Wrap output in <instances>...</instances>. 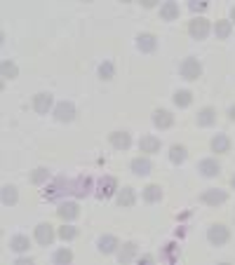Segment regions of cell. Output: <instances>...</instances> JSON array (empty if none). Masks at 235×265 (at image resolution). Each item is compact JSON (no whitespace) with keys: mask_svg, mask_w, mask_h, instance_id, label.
Returning <instances> with one entry per match:
<instances>
[{"mask_svg":"<svg viewBox=\"0 0 235 265\" xmlns=\"http://www.w3.org/2000/svg\"><path fill=\"white\" fill-rule=\"evenodd\" d=\"M139 263H144V265H146V263H156V256L146 254V256H141V258H139Z\"/></svg>","mask_w":235,"mask_h":265,"instance_id":"obj_37","label":"cell"},{"mask_svg":"<svg viewBox=\"0 0 235 265\" xmlns=\"http://www.w3.org/2000/svg\"><path fill=\"white\" fill-rule=\"evenodd\" d=\"M207 240H210V244H214V247H224V244L230 240V230H228L226 226H221V223H214V226L207 228Z\"/></svg>","mask_w":235,"mask_h":265,"instance_id":"obj_2","label":"cell"},{"mask_svg":"<svg viewBox=\"0 0 235 265\" xmlns=\"http://www.w3.org/2000/svg\"><path fill=\"white\" fill-rule=\"evenodd\" d=\"M54 117L56 122H73L76 120V106L70 101H62L54 106Z\"/></svg>","mask_w":235,"mask_h":265,"instance_id":"obj_5","label":"cell"},{"mask_svg":"<svg viewBox=\"0 0 235 265\" xmlns=\"http://www.w3.org/2000/svg\"><path fill=\"white\" fill-rule=\"evenodd\" d=\"M186 157H188V150H186V146H172L170 148V160H172L174 164H181V162H186Z\"/></svg>","mask_w":235,"mask_h":265,"instance_id":"obj_29","label":"cell"},{"mask_svg":"<svg viewBox=\"0 0 235 265\" xmlns=\"http://www.w3.org/2000/svg\"><path fill=\"white\" fill-rule=\"evenodd\" d=\"M228 117L235 122V106H230V108H228Z\"/></svg>","mask_w":235,"mask_h":265,"instance_id":"obj_40","label":"cell"},{"mask_svg":"<svg viewBox=\"0 0 235 265\" xmlns=\"http://www.w3.org/2000/svg\"><path fill=\"white\" fill-rule=\"evenodd\" d=\"M188 7L193 9V12H204V9H207V0H190Z\"/></svg>","mask_w":235,"mask_h":265,"instance_id":"obj_35","label":"cell"},{"mask_svg":"<svg viewBox=\"0 0 235 265\" xmlns=\"http://www.w3.org/2000/svg\"><path fill=\"white\" fill-rule=\"evenodd\" d=\"M144 200H146V202H150V204L160 202V200H162V188L158 186V183L146 186V188H144Z\"/></svg>","mask_w":235,"mask_h":265,"instance_id":"obj_21","label":"cell"},{"mask_svg":"<svg viewBox=\"0 0 235 265\" xmlns=\"http://www.w3.org/2000/svg\"><path fill=\"white\" fill-rule=\"evenodd\" d=\"M59 237H62L64 242H70V240L78 237V228L76 226H62L59 228Z\"/></svg>","mask_w":235,"mask_h":265,"instance_id":"obj_32","label":"cell"},{"mask_svg":"<svg viewBox=\"0 0 235 265\" xmlns=\"http://www.w3.org/2000/svg\"><path fill=\"white\" fill-rule=\"evenodd\" d=\"M130 169H132L136 176H148L153 172V162H150L148 157H134L132 162H130Z\"/></svg>","mask_w":235,"mask_h":265,"instance_id":"obj_13","label":"cell"},{"mask_svg":"<svg viewBox=\"0 0 235 265\" xmlns=\"http://www.w3.org/2000/svg\"><path fill=\"white\" fill-rule=\"evenodd\" d=\"M139 148L141 153H158L160 150V139H156V136H141Z\"/></svg>","mask_w":235,"mask_h":265,"instance_id":"obj_27","label":"cell"},{"mask_svg":"<svg viewBox=\"0 0 235 265\" xmlns=\"http://www.w3.org/2000/svg\"><path fill=\"white\" fill-rule=\"evenodd\" d=\"M230 186H233V188H235V176H233V179H230Z\"/></svg>","mask_w":235,"mask_h":265,"instance_id":"obj_42","label":"cell"},{"mask_svg":"<svg viewBox=\"0 0 235 265\" xmlns=\"http://www.w3.org/2000/svg\"><path fill=\"white\" fill-rule=\"evenodd\" d=\"M156 2H158V0H141V5H144V7H146V9L156 7Z\"/></svg>","mask_w":235,"mask_h":265,"instance_id":"obj_38","label":"cell"},{"mask_svg":"<svg viewBox=\"0 0 235 265\" xmlns=\"http://www.w3.org/2000/svg\"><path fill=\"white\" fill-rule=\"evenodd\" d=\"M52 261H54L56 265H68L70 261H73V251L64 247V249H59V251L54 254V256H52Z\"/></svg>","mask_w":235,"mask_h":265,"instance_id":"obj_30","label":"cell"},{"mask_svg":"<svg viewBox=\"0 0 235 265\" xmlns=\"http://www.w3.org/2000/svg\"><path fill=\"white\" fill-rule=\"evenodd\" d=\"M70 186H73V183H68L64 176H59V179H54V183H52V186H47L45 197H56L62 190H70Z\"/></svg>","mask_w":235,"mask_h":265,"instance_id":"obj_19","label":"cell"},{"mask_svg":"<svg viewBox=\"0 0 235 265\" xmlns=\"http://www.w3.org/2000/svg\"><path fill=\"white\" fill-rule=\"evenodd\" d=\"M36 242H38L40 247H50V244L54 242V230H52L50 223H40V226L36 228Z\"/></svg>","mask_w":235,"mask_h":265,"instance_id":"obj_10","label":"cell"},{"mask_svg":"<svg viewBox=\"0 0 235 265\" xmlns=\"http://www.w3.org/2000/svg\"><path fill=\"white\" fill-rule=\"evenodd\" d=\"M50 179V172H47L45 167H38V169H33L31 174V181L36 183V186H40V183H45V181Z\"/></svg>","mask_w":235,"mask_h":265,"instance_id":"obj_34","label":"cell"},{"mask_svg":"<svg viewBox=\"0 0 235 265\" xmlns=\"http://www.w3.org/2000/svg\"><path fill=\"white\" fill-rule=\"evenodd\" d=\"M31 258H16V265H31Z\"/></svg>","mask_w":235,"mask_h":265,"instance_id":"obj_39","label":"cell"},{"mask_svg":"<svg viewBox=\"0 0 235 265\" xmlns=\"http://www.w3.org/2000/svg\"><path fill=\"white\" fill-rule=\"evenodd\" d=\"M31 247V240L26 237V235H14L12 240H10V249L16 251V254H24V251H28Z\"/></svg>","mask_w":235,"mask_h":265,"instance_id":"obj_22","label":"cell"},{"mask_svg":"<svg viewBox=\"0 0 235 265\" xmlns=\"http://www.w3.org/2000/svg\"><path fill=\"white\" fill-rule=\"evenodd\" d=\"M16 200H19V193H16L14 186L2 188V204H16Z\"/></svg>","mask_w":235,"mask_h":265,"instance_id":"obj_31","label":"cell"},{"mask_svg":"<svg viewBox=\"0 0 235 265\" xmlns=\"http://www.w3.org/2000/svg\"><path fill=\"white\" fill-rule=\"evenodd\" d=\"M0 75H2V78L5 80H12V78H16V75H19V68H16V63L14 61H10V59H2V61H0Z\"/></svg>","mask_w":235,"mask_h":265,"instance_id":"obj_28","label":"cell"},{"mask_svg":"<svg viewBox=\"0 0 235 265\" xmlns=\"http://www.w3.org/2000/svg\"><path fill=\"white\" fill-rule=\"evenodd\" d=\"M99 78H102V80H113V78H116V68H113V63L104 61L102 66H99Z\"/></svg>","mask_w":235,"mask_h":265,"instance_id":"obj_33","label":"cell"},{"mask_svg":"<svg viewBox=\"0 0 235 265\" xmlns=\"http://www.w3.org/2000/svg\"><path fill=\"white\" fill-rule=\"evenodd\" d=\"M150 120H153V125H156L158 129H170V127L174 125V115L164 108L153 110V117H150Z\"/></svg>","mask_w":235,"mask_h":265,"instance_id":"obj_11","label":"cell"},{"mask_svg":"<svg viewBox=\"0 0 235 265\" xmlns=\"http://www.w3.org/2000/svg\"><path fill=\"white\" fill-rule=\"evenodd\" d=\"M196 122L198 127H212V125H216V110L214 108H202V110H198V115H196Z\"/></svg>","mask_w":235,"mask_h":265,"instance_id":"obj_17","label":"cell"},{"mask_svg":"<svg viewBox=\"0 0 235 265\" xmlns=\"http://www.w3.org/2000/svg\"><path fill=\"white\" fill-rule=\"evenodd\" d=\"M179 249V247H176V244H167V247H164V258H167V261H170V263H174V251Z\"/></svg>","mask_w":235,"mask_h":265,"instance_id":"obj_36","label":"cell"},{"mask_svg":"<svg viewBox=\"0 0 235 265\" xmlns=\"http://www.w3.org/2000/svg\"><path fill=\"white\" fill-rule=\"evenodd\" d=\"M188 33H190L193 40H204L210 35V21L204 16H196L193 21L188 23Z\"/></svg>","mask_w":235,"mask_h":265,"instance_id":"obj_3","label":"cell"},{"mask_svg":"<svg viewBox=\"0 0 235 265\" xmlns=\"http://www.w3.org/2000/svg\"><path fill=\"white\" fill-rule=\"evenodd\" d=\"M190 103H193V92H188V89L174 92V106H176V108H188Z\"/></svg>","mask_w":235,"mask_h":265,"instance_id":"obj_26","label":"cell"},{"mask_svg":"<svg viewBox=\"0 0 235 265\" xmlns=\"http://www.w3.org/2000/svg\"><path fill=\"white\" fill-rule=\"evenodd\" d=\"M230 33H233V21H226V19H221V21L214 23V35H216L219 40L230 38Z\"/></svg>","mask_w":235,"mask_h":265,"instance_id":"obj_24","label":"cell"},{"mask_svg":"<svg viewBox=\"0 0 235 265\" xmlns=\"http://www.w3.org/2000/svg\"><path fill=\"white\" fill-rule=\"evenodd\" d=\"M118 207H122V209H130V207H134V202H136V193H134V188H122V190H118Z\"/></svg>","mask_w":235,"mask_h":265,"instance_id":"obj_15","label":"cell"},{"mask_svg":"<svg viewBox=\"0 0 235 265\" xmlns=\"http://www.w3.org/2000/svg\"><path fill=\"white\" fill-rule=\"evenodd\" d=\"M134 256H136V244L127 242L122 244V249L118 251V263H130V261H134Z\"/></svg>","mask_w":235,"mask_h":265,"instance_id":"obj_25","label":"cell"},{"mask_svg":"<svg viewBox=\"0 0 235 265\" xmlns=\"http://www.w3.org/2000/svg\"><path fill=\"white\" fill-rule=\"evenodd\" d=\"M160 19H164V21L179 19V5H176V2H164V5H160Z\"/></svg>","mask_w":235,"mask_h":265,"instance_id":"obj_20","label":"cell"},{"mask_svg":"<svg viewBox=\"0 0 235 265\" xmlns=\"http://www.w3.org/2000/svg\"><path fill=\"white\" fill-rule=\"evenodd\" d=\"M70 190H73L78 197L90 195V190H92V179H90V176H80V179H76V183L70 186Z\"/></svg>","mask_w":235,"mask_h":265,"instance_id":"obj_18","label":"cell"},{"mask_svg":"<svg viewBox=\"0 0 235 265\" xmlns=\"http://www.w3.org/2000/svg\"><path fill=\"white\" fill-rule=\"evenodd\" d=\"M230 19H233V21H235V7L230 9Z\"/></svg>","mask_w":235,"mask_h":265,"instance_id":"obj_41","label":"cell"},{"mask_svg":"<svg viewBox=\"0 0 235 265\" xmlns=\"http://www.w3.org/2000/svg\"><path fill=\"white\" fill-rule=\"evenodd\" d=\"M228 200V193L226 190H219V188H210V190H204L202 195H200V202L210 204V207H219Z\"/></svg>","mask_w":235,"mask_h":265,"instance_id":"obj_4","label":"cell"},{"mask_svg":"<svg viewBox=\"0 0 235 265\" xmlns=\"http://www.w3.org/2000/svg\"><path fill=\"white\" fill-rule=\"evenodd\" d=\"M118 190V179L116 176H104L102 181H99V190H96V197L99 200H108L113 193Z\"/></svg>","mask_w":235,"mask_h":265,"instance_id":"obj_9","label":"cell"},{"mask_svg":"<svg viewBox=\"0 0 235 265\" xmlns=\"http://www.w3.org/2000/svg\"><path fill=\"white\" fill-rule=\"evenodd\" d=\"M52 94L50 92H38L36 96H33V110L38 113V115H47L50 113V108H52Z\"/></svg>","mask_w":235,"mask_h":265,"instance_id":"obj_7","label":"cell"},{"mask_svg":"<svg viewBox=\"0 0 235 265\" xmlns=\"http://www.w3.org/2000/svg\"><path fill=\"white\" fill-rule=\"evenodd\" d=\"M198 172L202 174L204 179H214V176H219L221 164L216 162L214 157H204V160H200V164H198Z\"/></svg>","mask_w":235,"mask_h":265,"instance_id":"obj_8","label":"cell"},{"mask_svg":"<svg viewBox=\"0 0 235 265\" xmlns=\"http://www.w3.org/2000/svg\"><path fill=\"white\" fill-rule=\"evenodd\" d=\"M118 247H120V242H118L116 235H104V237H99V242H96V249H99V254H104V256L116 254Z\"/></svg>","mask_w":235,"mask_h":265,"instance_id":"obj_12","label":"cell"},{"mask_svg":"<svg viewBox=\"0 0 235 265\" xmlns=\"http://www.w3.org/2000/svg\"><path fill=\"white\" fill-rule=\"evenodd\" d=\"M179 73H181V78H186V80H198L202 75V63L198 61L196 56H186L179 66Z\"/></svg>","mask_w":235,"mask_h":265,"instance_id":"obj_1","label":"cell"},{"mask_svg":"<svg viewBox=\"0 0 235 265\" xmlns=\"http://www.w3.org/2000/svg\"><path fill=\"white\" fill-rule=\"evenodd\" d=\"M210 146L214 153H228V150H230V139H228L226 134H216V136L212 139Z\"/></svg>","mask_w":235,"mask_h":265,"instance_id":"obj_23","label":"cell"},{"mask_svg":"<svg viewBox=\"0 0 235 265\" xmlns=\"http://www.w3.org/2000/svg\"><path fill=\"white\" fill-rule=\"evenodd\" d=\"M56 214H59V219H64V221H73L80 216V207L76 202H64V204H59Z\"/></svg>","mask_w":235,"mask_h":265,"instance_id":"obj_16","label":"cell"},{"mask_svg":"<svg viewBox=\"0 0 235 265\" xmlns=\"http://www.w3.org/2000/svg\"><path fill=\"white\" fill-rule=\"evenodd\" d=\"M108 141H110V146H113L116 150H127L130 146H132V139H130V134H127V132H110Z\"/></svg>","mask_w":235,"mask_h":265,"instance_id":"obj_14","label":"cell"},{"mask_svg":"<svg viewBox=\"0 0 235 265\" xmlns=\"http://www.w3.org/2000/svg\"><path fill=\"white\" fill-rule=\"evenodd\" d=\"M136 49L144 52V54H153L158 49V38L153 33H139L136 35Z\"/></svg>","mask_w":235,"mask_h":265,"instance_id":"obj_6","label":"cell"}]
</instances>
